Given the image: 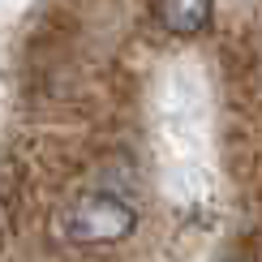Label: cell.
Segmentation results:
<instances>
[{
	"instance_id": "obj_1",
	"label": "cell",
	"mask_w": 262,
	"mask_h": 262,
	"mask_svg": "<svg viewBox=\"0 0 262 262\" xmlns=\"http://www.w3.org/2000/svg\"><path fill=\"white\" fill-rule=\"evenodd\" d=\"M134 228H138V211L107 189H91L82 198H73L69 211L60 215V232L73 245H116Z\"/></svg>"
},
{
	"instance_id": "obj_3",
	"label": "cell",
	"mask_w": 262,
	"mask_h": 262,
	"mask_svg": "<svg viewBox=\"0 0 262 262\" xmlns=\"http://www.w3.org/2000/svg\"><path fill=\"white\" fill-rule=\"evenodd\" d=\"M232 262H258V258H232Z\"/></svg>"
},
{
	"instance_id": "obj_2",
	"label": "cell",
	"mask_w": 262,
	"mask_h": 262,
	"mask_svg": "<svg viewBox=\"0 0 262 262\" xmlns=\"http://www.w3.org/2000/svg\"><path fill=\"white\" fill-rule=\"evenodd\" d=\"M215 13V0H155V17L168 35H202L206 21Z\"/></svg>"
}]
</instances>
